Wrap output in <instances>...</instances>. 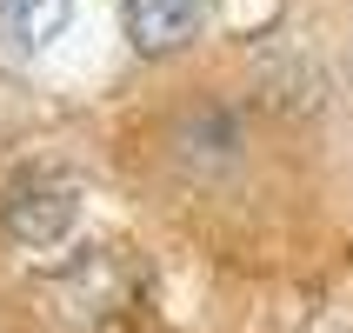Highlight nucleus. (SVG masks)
Listing matches in <instances>:
<instances>
[{
    "label": "nucleus",
    "mask_w": 353,
    "mask_h": 333,
    "mask_svg": "<svg viewBox=\"0 0 353 333\" xmlns=\"http://www.w3.org/2000/svg\"><path fill=\"white\" fill-rule=\"evenodd\" d=\"M74 227V187L54 174H34L27 187H14L7 200V234L27 240V247H54L60 234Z\"/></svg>",
    "instance_id": "1"
},
{
    "label": "nucleus",
    "mask_w": 353,
    "mask_h": 333,
    "mask_svg": "<svg viewBox=\"0 0 353 333\" xmlns=\"http://www.w3.org/2000/svg\"><path fill=\"white\" fill-rule=\"evenodd\" d=\"M207 0H127V34L140 54H174L200 34Z\"/></svg>",
    "instance_id": "2"
},
{
    "label": "nucleus",
    "mask_w": 353,
    "mask_h": 333,
    "mask_svg": "<svg viewBox=\"0 0 353 333\" xmlns=\"http://www.w3.org/2000/svg\"><path fill=\"white\" fill-rule=\"evenodd\" d=\"M74 0H0V54H40L67 27Z\"/></svg>",
    "instance_id": "3"
}]
</instances>
